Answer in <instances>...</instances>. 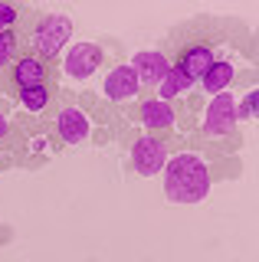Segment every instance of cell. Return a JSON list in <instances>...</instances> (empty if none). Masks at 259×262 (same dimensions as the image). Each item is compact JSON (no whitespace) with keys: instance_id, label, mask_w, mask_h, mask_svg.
I'll list each match as a JSON object with an SVG mask.
<instances>
[{"instance_id":"277c9868","label":"cell","mask_w":259,"mask_h":262,"mask_svg":"<svg viewBox=\"0 0 259 262\" xmlns=\"http://www.w3.org/2000/svg\"><path fill=\"white\" fill-rule=\"evenodd\" d=\"M46 79H50V69H46V62L39 59V56H33V53H27V56H17V59L10 62L7 85H10L13 92H23V89L46 85Z\"/></svg>"},{"instance_id":"3957f363","label":"cell","mask_w":259,"mask_h":262,"mask_svg":"<svg viewBox=\"0 0 259 262\" xmlns=\"http://www.w3.org/2000/svg\"><path fill=\"white\" fill-rule=\"evenodd\" d=\"M72 33V20L62 13H39L36 16V27H33V36H30V43H33L39 59H53L56 53H62V46H66Z\"/></svg>"},{"instance_id":"4fadbf2b","label":"cell","mask_w":259,"mask_h":262,"mask_svg":"<svg viewBox=\"0 0 259 262\" xmlns=\"http://www.w3.org/2000/svg\"><path fill=\"white\" fill-rule=\"evenodd\" d=\"M190 85H193V82H190L187 76H184L181 69H174V66H171V69H167V76H164V79L158 82V92H161V102H167V98H174V95L187 92Z\"/></svg>"},{"instance_id":"8992f818","label":"cell","mask_w":259,"mask_h":262,"mask_svg":"<svg viewBox=\"0 0 259 262\" xmlns=\"http://www.w3.org/2000/svg\"><path fill=\"white\" fill-rule=\"evenodd\" d=\"M167 69H171V62H167V56L158 53V49H141L132 59V72L138 76L141 85H158V82L167 76Z\"/></svg>"},{"instance_id":"9c48e42d","label":"cell","mask_w":259,"mask_h":262,"mask_svg":"<svg viewBox=\"0 0 259 262\" xmlns=\"http://www.w3.org/2000/svg\"><path fill=\"white\" fill-rule=\"evenodd\" d=\"M138 92H141V82L132 72V66H118V69H112L109 79H105V95L115 98V102H128V98H135Z\"/></svg>"},{"instance_id":"2e32d148","label":"cell","mask_w":259,"mask_h":262,"mask_svg":"<svg viewBox=\"0 0 259 262\" xmlns=\"http://www.w3.org/2000/svg\"><path fill=\"white\" fill-rule=\"evenodd\" d=\"M23 16L20 7H10V4H0V33H10L17 27V20Z\"/></svg>"},{"instance_id":"52a82bcc","label":"cell","mask_w":259,"mask_h":262,"mask_svg":"<svg viewBox=\"0 0 259 262\" xmlns=\"http://www.w3.org/2000/svg\"><path fill=\"white\" fill-rule=\"evenodd\" d=\"M102 66V49L95 43H76L66 53V72L72 79H89Z\"/></svg>"},{"instance_id":"7a4b0ae2","label":"cell","mask_w":259,"mask_h":262,"mask_svg":"<svg viewBox=\"0 0 259 262\" xmlns=\"http://www.w3.org/2000/svg\"><path fill=\"white\" fill-rule=\"evenodd\" d=\"M164 187L174 203H197L210 193V170L197 154H181V158L167 161Z\"/></svg>"},{"instance_id":"7c38bea8","label":"cell","mask_w":259,"mask_h":262,"mask_svg":"<svg viewBox=\"0 0 259 262\" xmlns=\"http://www.w3.org/2000/svg\"><path fill=\"white\" fill-rule=\"evenodd\" d=\"M200 82H204L207 92H223V89L233 82V62L230 59H213V66L204 72V79H200Z\"/></svg>"},{"instance_id":"8fae6325","label":"cell","mask_w":259,"mask_h":262,"mask_svg":"<svg viewBox=\"0 0 259 262\" xmlns=\"http://www.w3.org/2000/svg\"><path fill=\"white\" fill-rule=\"evenodd\" d=\"M141 121L148 131H158V128H171L174 125V112L167 102H161V98H144L141 105Z\"/></svg>"},{"instance_id":"e0dca14e","label":"cell","mask_w":259,"mask_h":262,"mask_svg":"<svg viewBox=\"0 0 259 262\" xmlns=\"http://www.w3.org/2000/svg\"><path fill=\"white\" fill-rule=\"evenodd\" d=\"M256 112V92H249L246 98H243V112L240 115H253ZM240 115H236V118H240Z\"/></svg>"},{"instance_id":"ac0fdd59","label":"cell","mask_w":259,"mask_h":262,"mask_svg":"<svg viewBox=\"0 0 259 262\" xmlns=\"http://www.w3.org/2000/svg\"><path fill=\"white\" fill-rule=\"evenodd\" d=\"M4 131H7V118H4V115H0V135H4Z\"/></svg>"},{"instance_id":"9a60e30c","label":"cell","mask_w":259,"mask_h":262,"mask_svg":"<svg viewBox=\"0 0 259 262\" xmlns=\"http://www.w3.org/2000/svg\"><path fill=\"white\" fill-rule=\"evenodd\" d=\"M17 59V33H0V69H7Z\"/></svg>"},{"instance_id":"6da1fadb","label":"cell","mask_w":259,"mask_h":262,"mask_svg":"<svg viewBox=\"0 0 259 262\" xmlns=\"http://www.w3.org/2000/svg\"><path fill=\"white\" fill-rule=\"evenodd\" d=\"M174 69H181L190 82L204 79V72L213 66L217 59V46H220V36L217 30H200V27H181L174 33Z\"/></svg>"},{"instance_id":"5bb4252c","label":"cell","mask_w":259,"mask_h":262,"mask_svg":"<svg viewBox=\"0 0 259 262\" xmlns=\"http://www.w3.org/2000/svg\"><path fill=\"white\" fill-rule=\"evenodd\" d=\"M17 98H20V105H27L30 112H39V108H46V105H50V89H46V85L23 89V92H17Z\"/></svg>"},{"instance_id":"ba28073f","label":"cell","mask_w":259,"mask_h":262,"mask_svg":"<svg viewBox=\"0 0 259 262\" xmlns=\"http://www.w3.org/2000/svg\"><path fill=\"white\" fill-rule=\"evenodd\" d=\"M233 125H236V98L217 95L213 102H210L204 131L207 135H226V131H233Z\"/></svg>"},{"instance_id":"30bf717a","label":"cell","mask_w":259,"mask_h":262,"mask_svg":"<svg viewBox=\"0 0 259 262\" xmlns=\"http://www.w3.org/2000/svg\"><path fill=\"white\" fill-rule=\"evenodd\" d=\"M56 128H59L66 144H82L89 138V118L79 108H62L59 118H56Z\"/></svg>"},{"instance_id":"5b68a950","label":"cell","mask_w":259,"mask_h":262,"mask_svg":"<svg viewBox=\"0 0 259 262\" xmlns=\"http://www.w3.org/2000/svg\"><path fill=\"white\" fill-rule=\"evenodd\" d=\"M132 161H135V170H138L141 177H155L167 164V147H164V141H158V138H138L135 147H132Z\"/></svg>"}]
</instances>
